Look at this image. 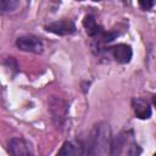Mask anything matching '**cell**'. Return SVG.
<instances>
[{
	"label": "cell",
	"mask_w": 156,
	"mask_h": 156,
	"mask_svg": "<svg viewBox=\"0 0 156 156\" xmlns=\"http://www.w3.org/2000/svg\"><path fill=\"white\" fill-rule=\"evenodd\" d=\"M121 154H127V155L141 154V149L135 143L132 130L122 132L112 138L110 155H121Z\"/></svg>",
	"instance_id": "7a4b0ae2"
},
{
	"label": "cell",
	"mask_w": 156,
	"mask_h": 156,
	"mask_svg": "<svg viewBox=\"0 0 156 156\" xmlns=\"http://www.w3.org/2000/svg\"><path fill=\"white\" fill-rule=\"evenodd\" d=\"M132 107L134 110V113L135 116L139 118V119H149L151 117V107H150V104L145 100V99H141V98H134L132 100Z\"/></svg>",
	"instance_id": "ba28073f"
},
{
	"label": "cell",
	"mask_w": 156,
	"mask_h": 156,
	"mask_svg": "<svg viewBox=\"0 0 156 156\" xmlns=\"http://www.w3.org/2000/svg\"><path fill=\"white\" fill-rule=\"evenodd\" d=\"M111 54L113 56V58L118 62V63H129L133 56V50L130 45L127 44H117L115 46L111 48Z\"/></svg>",
	"instance_id": "8992f818"
},
{
	"label": "cell",
	"mask_w": 156,
	"mask_h": 156,
	"mask_svg": "<svg viewBox=\"0 0 156 156\" xmlns=\"http://www.w3.org/2000/svg\"><path fill=\"white\" fill-rule=\"evenodd\" d=\"M78 1H82V0H78Z\"/></svg>",
	"instance_id": "5bb4252c"
},
{
	"label": "cell",
	"mask_w": 156,
	"mask_h": 156,
	"mask_svg": "<svg viewBox=\"0 0 156 156\" xmlns=\"http://www.w3.org/2000/svg\"><path fill=\"white\" fill-rule=\"evenodd\" d=\"M16 46L22 51H27L32 54H41L44 49V44L41 39L30 34L18 37L16 39Z\"/></svg>",
	"instance_id": "3957f363"
},
{
	"label": "cell",
	"mask_w": 156,
	"mask_h": 156,
	"mask_svg": "<svg viewBox=\"0 0 156 156\" xmlns=\"http://www.w3.org/2000/svg\"><path fill=\"white\" fill-rule=\"evenodd\" d=\"M93 1H100V0H93Z\"/></svg>",
	"instance_id": "4fadbf2b"
},
{
	"label": "cell",
	"mask_w": 156,
	"mask_h": 156,
	"mask_svg": "<svg viewBox=\"0 0 156 156\" xmlns=\"http://www.w3.org/2000/svg\"><path fill=\"white\" fill-rule=\"evenodd\" d=\"M9 150L15 156H29L33 155V149L28 141L22 138H12L9 141Z\"/></svg>",
	"instance_id": "5b68a950"
},
{
	"label": "cell",
	"mask_w": 156,
	"mask_h": 156,
	"mask_svg": "<svg viewBox=\"0 0 156 156\" xmlns=\"http://www.w3.org/2000/svg\"><path fill=\"white\" fill-rule=\"evenodd\" d=\"M111 141L110 126L105 122H99L90 130L87 141H84L85 151L88 155H107L111 150Z\"/></svg>",
	"instance_id": "6da1fadb"
},
{
	"label": "cell",
	"mask_w": 156,
	"mask_h": 156,
	"mask_svg": "<svg viewBox=\"0 0 156 156\" xmlns=\"http://www.w3.org/2000/svg\"><path fill=\"white\" fill-rule=\"evenodd\" d=\"M57 155L79 156V155H87V151L84 143L82 141H65L61 149L57 151Z\"/></svg>",
	"instance_id": "52a82bcc"
},
{
	"label": "cell",
	"mask_w": 156,
	"mask_h": 156,
	"mask_svg": "<svg viewBox=\"0 0 156 156\" xmlns=\"http://www.w3.org/2000/svg\"><path fill=\"white\" fill-rule=\"evenodd\" d=\"M138 2H139V6L145 11L152 9V6L155 5V0H138Z\"/></svg>",
	"instance_id": "8fae6325"
},
{
	"label": "cell",
	"mask_w": 156,
	"mask_h": 156,
	"mask_svg": "<svg viewBox=\"0 0 156 156\" xmlns=\"http://www.w3.org/2000/svg\"><path fill=\"white\" fill-rule=\"evenodd\" d=\"M82 23H83V27H84L85 32H87L88 35L91 37V38H95L96 35H99V34L104 30V28L96 23L95 17H94L93 15H90V13H88V15L84 16Z\"/></svg>",
	"instance_id": "9c48e42d"
},
{
	"label": "cell",
	"mask_w": 156,
	"mask_h": 156,
	"mask_svg": "<svg viewBox=\"0 0 156 156\" xmlns=\"http://www.w3.org/2000/svg\"><path fill=\"white\" fill-rule=\"evenodd\" d=\"M152 102H154V105H155V107H156V95L152 98Z\"/></svg>",
	"instance_id": "7c38bea8"
},
{
	"label": "cell",
	"mask_w": 156,
	"mask_h": 156,
	"mask_svg": "<svg viewBox=\"0 0 156 156\" xmlns=\"http://www.w3.org/2000/svg\"><path fill=\"white\" fill-rule=\"evenodd\" d=\"M20 5V0H0V9L1 12H11L15 11Z\"/></svg>",
	"instance_id": "30bf717a"
},
{
	"label": "cell",
	"mask_w": 156,
	"mask_h": 156,
	"mask_svg": "<svg viewBox=\"0 0 156 156\" xmlns=\"http://www.w3.org/2000/svg\"><path fill=\"white\" fill-rule=\"evenodd\" d=\"M45 30L54 33L56 35H68V34H73L77 32V27L74 24V22L72 20H58L55 22H51L49 24L45 26Z\"/></svg>",
	"instance_id": "277c9868"
}]
</instances>
